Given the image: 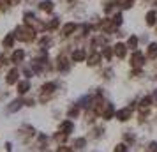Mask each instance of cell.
<instances>
[{
  "instance_id": "obj_1",
  "label": "cell",
  "mask_w": 157,
  "mask_h": 152,
  "mask_svg": "<svg viewBox=\"0 0 157 152\" xmlns=\"http://www.w3.org/2000/svg\"><path fill=\"white\" fill-rule=\"evenodd\" d=\"M16 36L23 39V41H30V39H34V30H27V29H20L16 32Z\"/></svg>"
},
{
  "instance_id": "obj_2",
  "label": "cell",
  "mask_w": 157,
  "mask_h": 152,
  "mask_svg": "<svg viewBox=\"0 0 157 152\" xmlns=\"http://www.w3.org/2000/svg\"><path fill=\"white\" fill-rule=\"evenodd\" d=\"M129 117H131V108L120 110V111L117 113V119H118V120H127Z\"/></svg>"
},
{
  "instance_id": "obj_3",
  "label": "cell",
  "mask_w": 157,
  "mask_h": 152,
  "mask_svg": "<svg viewBox=\"0 0 157 152\" xmlns=\"http://www.w3.org/2000/svg\"><path fill=\"white\" fill-rule=\"evenodd\" d=\"M141 60H143L141 53H134V55H132V65H134V67H140V65L143 64Z\"/></svg>"
},
{
  "instance_id": "obj_4",
  "label": "cell",
  "mask_w": 157,
  "mask_h": 152,
  "mask_svg": "<svg viewBox=\"0 0 157 152\" xmlns=\"http://www.w3.org/2000/svg\"><path fill=\"white\" fill-rule=\"evenodd\" d=\"M16 80H18V69H13L7 74V83H14Z\"/></svg>"
},
{
  "instance_id": "obj_5",
  "label": "cell",
  "mask_w": 157,
  "mask_h": 152,
  "mask_svg": "<svg viewBox=\"0 0 157 152\" xmlns=\"http://www.w3.org/2000/svg\"><path fill=\"white\" fill-rule=\"evenodd\" d=\"M60 131H62L64 134H69V133L72 131V124L71 122H64L62 126H60Z\"/></svg>"
},
{
  "instance_id": "obj_6",
  "label": "cell",
  "mask_w": 157,
  "mask_h": 152,
  "mask_svg": "<svg viewBox=\"0 0 157 152\" xmlns=\"http://www.w3.org/2000/svg\"><path fill=\"white\" fill-rule=\"evenodd\" d=\"M27 90H29V81H20L18 83V92L20 94H25Z\"/></svg>"
},
{
  "instance_id": "obj_7",
  "label": "cell",
  "mask_w": 157,
  "mask_h": 152,
  "mask_svg": "<svg viewBox=\"0 0 157 152\" xmlns=\"http://www.w3.org/2000/svg\"><path fill=\"white\" fill-rule=\"evenodd\" d=\"M115 53H117L118 57H124V55H125V46H124V44H117V46H115Z\"/></svg>"
},
{
  "instance_id": "obj_8",
  "label": "cell",
  "mask_w": 157,
  "mask_h": 152,
  "mask_svg": "<svg viewBox=\"0 0 157 152\" xmlns=\"http://www.w3.org/2000/svg\"><path fill=\"white\" fill-rule=\"evenodd\" d=\"M72 58H74V60H83V58H85V51L83 50H76L74 53H72Z\"/></svg>"
},
{
  "instance_id": "obj_9",
  "label": "cell",
  "mask_w": 157,
  "mask_h": 152,
  "mask_svg": "<svg viewBox=\"0 0 157 152\" xmlns=\"http://www.w3.org/2000/svg\"><path fill=\"white\" fill-rule=\"evenodd\" d=\"M41 9H43V11H51V9H53V4H51L50 0H48V2L44 0V2H41Z\"/></svg>"
},
{
  "instance_id": "obj_10",
  "label": "cell",
  "mask_w": 157,
  "mask_h": 152,
  "mask_svg": "<svg viewBox=\"0 0 157 152\" xmlns=\"http://www.w3.org/2000/svg\"><path fill=\"white\" fill-rule=\"evenodd\" d=\"M147 21H148V25H154L155 23V13L154 11H150L148 14H147Z\"/></svg>"
},
{
  "instance_id": "obj_11",
  "label": "cell",
  "mask_w": 157,
  "mask_h": 152,
  "mask_svg": "<svg viewBox=\"0 0 157 152\" xmlns=\"http://www.w3.org/2000/svg\"><path fill=\"white\" fill-rule=\"evenodd\" d=\"M21 58H23V51H21V50H20V51H14V53H13V62H20Z\"/></svg>"
},
{
  "instance_id": "obj_12",
  "label": "cell",
  "mask_w": 157,
  "mask_h": 152,
  "mask_svg": "<svg viewBox=\"0 0 157 152\" xmlns=\"http://www.w3.org/2000/svg\"><path fill=\"white\" fill-rule=\"evenodd\" d=\"M148 55L150 57H157V44H150V48H148Z\"/></svg>"
},
{
  "instance_id": "obj_13",
  "label": "cell",
  "mask_w": 157,
  "mask_h": 152,
  "mask_svg": "<svg viewBox=\"0 0 157 152\" xmlns=\"http://www.w3.org/2000/svg\"><path fill=\"white\" fill-rule=\"evenodd\" d=\"M67 62H65V58H58V69H62V71H67Z\"/></svg>"
},
{
  "instance_id": "obj_14",
  "label": "cell",
  "mask_w": 157,
  "mask_h": 152,
  "mask_svg": "<svg viewBox=\"0 0 157 152\" xmlns=\"http://www.w3.org/2000/svg\"><path fill=\"white\" fill-rule=\"evenodd\" d=\"M74 29H76V27H74V23H69V25H65V27H64V34H65V36H69Z\"/></svg>"
},
{
  "instance_id": "obj_15",
  "label": "cell",
  "mask_w": 157,
  "mask_h": 152,
  "mask_svg": "<svg viewBox=\"0 0 157 152\" xmlns=\"http://www.w3.org/2000/svg\"><path fill=\"white\" fill-rule=\"evenodd\" d=\"M120 6L122 7H131L132 6V0H120Z\"/></svg>"
},
{
  "instance_id": "obj_16",
  "label": "cell",
  "mask_w": 157,
  "mask_h": 152,
  "mask_svg": "<svg viewBox=\"0 0 157 152\" xmlns=\"http://www.w3.org/2000/svg\"><path fill=\"white\" fill-rule=\"evenodd\" d=\"M20 106H21V101H14V103H13V106H9V110H11V111H14V110H18Z\"/></svg>"
},
{
  "instance_id": "obj_17",
  "label": "cell",
  "mask_w": 157,
  "mask_h": 152,
  "mask_svg": "<svg viewBox=\"0 0 157 152\" xmlns=\"http://www.w3.org/2000/svg\"><path fill=\"white\" fill-rule=\"evenodd\" d=\"M53 88H55V85H53V83H48V85H44V87H43V90H44V92H51Z\"/></svg>"
},
{
  "instance_id": "obj_18",
  "label": "cell",
  "mask_w": 157,
  "mask_h": 152,
  "mask_svg": "<svg viewBox=\"0 0 157 152\" xmlns=\"http://www.w3.org/2000/svg\"><path fill=\"white\" fill-rule=\"evenodd\" d=\"M136 44H138V39H136V37H131V39H129V46H131V48H136Z\"/></svg>"
},
{
  "instance_id": "obj_19",
  "label": "cell",
  "mask_w": 157,
  "mask_h": 152,
  "mask_svg": "<svg viewBox=\"0 0 157 152\" xmlns=\"http://www.w3.org/2000/svg\"><path fill=\"white\" fill-rule=\"evenodd\" d=\"M97 60H99V55H92V57H90V62H88V64L94 65V64H97Z\"/></svg>"
},
{
  "instance_id": "obj_20",
  "label": "cell",
  "mask_w": 157,
  "mask_h": 152,
  "mask_svg": "<svg viewBox=\"0 0 157 152\" xmlns=\"http://www.w3.org/2000/svg\"><path fill=\"white\" fill-rule=\"evenodd\" d=\"M115 152H127V149H125V145H118V147L115 149Z\"/></svg>"
},
{
  "instance_id": "obj_21",
  "label": "cell",
  "mask_w": 157,
  "mask_h": 152,
  "mask_svg": "<svg viewBox=\"0 0 157 152\" xmlns=\"http://www.w3.org/2000/svg\"><path fill=\"white\" fill-rule=\"evenodd\" d=\"M11 44H13V36L6 37V46H11Z\"/></svg>"
},
{
  "instance_id": "obj_22",
  "label": "cell",
  "mask_w": 157,
  "mask_h": 152,
  "mask_svg": "<svg viewBox=\"0 0 157 152\" xmlns=\"http://www.w3.org/2000/svg\"><path fill=\"white\" fill-rule=\"evenodd\" d=\"M104 57L109 58V57H111V51H109V50H104Z\"/></svg>"
},
{
  "instance_id": "obj_23",
  "label": "cell",
  "mask_w": 157,
  "mask_h": 152,
  "mask_svg": "<svg viewBox=\"0 0 157 152\" xmlns=\"http://www.w3.org/2000/svg\"><path fill=\"white\" fill-rule=\"evenodd\" d=\"M155 97H157V94H155Z\"/></svg>"
}]
</instances>
